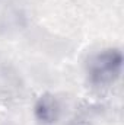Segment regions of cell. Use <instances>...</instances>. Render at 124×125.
I'll use <instances>...</instances> for the list:
<instances>
[{
    "instance_id": "6da1fadb",
    "label": "cell",
    "mask_w": 124,
    "mask_h": 125,
    "mask_svg": "<svg viewBox=\"0 0 124 125\" xmlns=\"http://www.w3.org/2000/svg\"><path fill=\"white\" fill-rule=\"evenodd\" d=\"M121 55L120 52H105L98 57L93 64L92 74L98 77L99 82H111L120 71Z\"/></svg>"
}]
</instances>
